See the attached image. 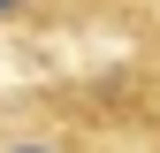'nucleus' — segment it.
<instances>
[{
  "label": "nucleus",
  "mask_w": 160,
  "mask_h": 153,
  "mask_svg": "<svg viewBox=\"0 0 160 153\" xmlns=\"http://www.w3.org/2000/svg\"><path fill=\"white\" fill-rule=\"evenodd\" d=\"M38 8V0H0V15H31Z\"/></svg>",
  "instance_id": "obj_2"
},
{
  "label": "nucleus",
  "mask_w": 160,
  "mask_h": 153,
  "mask_svg": "<svg viewBox=\"0 0 160 153\" xmlns=\"http://www.w3.org/2000/svg\"><path fill=\"white\" fill-rule=\"evenodd\" d=\"M0 153H84V145H69V138H8Z\"/></svg>",
  "instance_id": "obj_1"
}]
</instances>
